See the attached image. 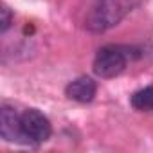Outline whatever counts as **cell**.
<instances>
[{
    "mask_svg": "<svg viewBox=\"0 0 153 153\" xmlns=\"http://www.w3.org/2000/svg\"><path fill=\"white\" fill-rule=\"evenodd\" d=\"M126 11H128V4L124 0H97L92 11L88 13L87 27L96 33L106 31L117 25V22L124 16Z\"/></svg>",
    "mask_w": 153,
    "mask_h": 153,
    "instance_id": "1",
    "label": "cell"
},
{
    "mask_svg": "<svg viewBox=\"0 0 153 153\" xmlns=\"http://www.w3.org/2000/svg\"><path fill=\"white\" fill-rule=\"evenodd\" d=\"M126 63H128V58L121 47L106 45V47H101L97 51L94 63H92V68H94L96 76H99L103 79H110V78L119 76L126 68Z\"/></svg>",
    "mask_w": 153,
    "mask_h": 153,
    "instance_id": "2",
    "label": "cell"
},
{
    "mask_svg": "<svg viewBox=\"0 0 153 153\" xmlns=\"http://www.w3.org/2000/svg\"><path fill=\"white\" fill-rule=\"evenodd\" d=\"M20 123H22L24 135H25L27 142H31V144L45 142V140H49V137L52 133V126H51L49 119L36 108L25 110L20 115Z\"/></svg>",
    "mask_w": 153,
    "mask_h": 153,
    "instance_id": "3",
    "label": "cell"
},
{
    "mask_svg": "<svg viewBox=\"0 0 153 153\" xmlns=\"http://www.w3.org/2000/svg\"><path fill=\"white\" fill-rule=\"evenodd\" d=\"M0 133H2V139L7 142L29 144L22 130L20 115L11 106H2V110H0Z\"/></svg>",
    "mask_w": 153,
    "mask_h": 153,
    "instance_id": "4",
    "label": "cell"
},
{
    "mask_svg": "<svg viewBox=\"0 0 153 153\" xmlns=\"http://www.w3.org/2000/svg\"><path fill=\"white\" fill-rule=\"evenodd\" d=\"M97 92V85L92 78L88 76H79L74 81H70L65 88V94L68 99L76 101V103H90L96 97Z\"/></svg>",
    "mask_w": 153,
    "mask_h": 153,
    "instance_id": "5",
    "label": "cell"
},
{
    "mask_svg": "<svg viewBox=\"0 0 153 153\" xmlns=\"http://www.w3.org/2000/svg\"><path fill=\"white\" fill-rule=\"evenodd\" d=\"M131 106L139 112H148V110H153V87H146V88H140L137 90L131 99H130Z\"/></svg>",
    "mask_w": 153,
    "mask_h": 153,
    "instance_id": "6",
    "label": "cell"
},
{
    "mask_svg": "<svg viewBox=\"0 0 153 153\" xmlns=\"http://www.w3.org/2000/svg\"><path fill=\"white\" fill-rule=\"evenodd\" d=\"M0 16H2V20H0V24H2L0 25V31L6 33L11 27V22H13V13L6 4H2V7H0Z\"/></svg>",
    "mask_w": 153,
    "mask_h": 153,
    "instance_id": "7",
    "label": "cell"
}]
</instances>
